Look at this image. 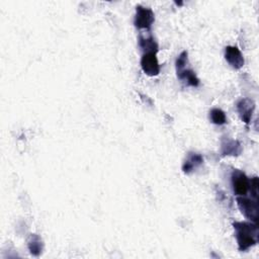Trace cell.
I'll use <instances>...</instances> for the list:
<instances>
[{"label": "cell", "mask_w": 259, "mask_h": 259, "mask_svg": "<svg viewBox=\"0 0 259 259\" xmlns=\"http://www.w3.org/2000/svg\"><path fill=\"white\" fill-rule=\"evenodd\" d=\"M28 249L30 251L31 254L37 256L40 254L41 250H42V242L41 239L35 235V234H31L29 239H28Z\"/></svg>", "instance_id": "obj_11"}, {"label": "cell", "mask_w": 259, "mask_h": 259, "mask_svg": "<svg viewBox=\"0 0 259 259\" xmlns=\"http://www.w3.org/2000/svg\"><path fill=\"white\" fill-rule=\"evenodd\" d=\"M233 226L238 246L241 251H246L258 242V227L256 224L236 222Z\"/></svg>", "instance_id": "obj_1"}, {"label": "cell", "mask_w": 259, "mask_h": 259, "mask_svg": "<svg viewBox=\"0 0 259 259\" xmlns=\"http://www.w3.org/2000/svg\"><path fill=\"white\" fill-rule=\"evenodd\" d=\"M209 117H210L211 121L215 124H224L227 121V117H226L225 112L220 108H212L210 110Z\"/></svg>", "instance_id": "obj_13"}, {"label": "cell", "mask_w": 259, "mask_h": 259, "mask_svg": "<svg viewBox=\"0 0 259 259\" xmlns=\"http://www.w3.org/2000/svg\"><path fill=\"white\" fill-rule=\"evenodd\" d=\"M154 12L147 7L137 6L135 25L138 28H149L154 22Z\"/></svg>", "instance_id": "obj_4"}, {"label": "cell", "mask_w": 259, "mask_h": 259, "mask_svg": "<svg viewBox=\"0 0 259 259\" xmlns=\"http://www.w3.org/2000/svg\"><path fill=\"white\" fill-rule=\"evenodd\" d=\"M202 162H203V159L199 154L190 153L182 165V170L184 173L189 174L193 172L198 166H200Z\"/></svg>", "instance_id": "obj_8"}, {"label": "cell", "mask_w": 259, "mask_h": 259, "mask_svg": "<svg viewBox=\"0 0 259 259\" xmlns=\"http://www.w3.org/2000/svg\"><path fill=\"white\" fill-rule=\"evenodd\" d=\"M140 46L142 47L143 50L147 51L146 53H156L158 50L157 44L154 41V39L151 36L143 37L141 35L140 36Z\"/></svg>", "instance_id": "obj_12"}, {"label": "cell", "mask_w": 259, "mask_h": 259, "mask_svg": "<svg viewBox=\"0 0 259 259\" xmlns=\"http://www.w3.org/2000/svg\"><path fill=\"white\" fill-rule=\"evenodd\" d=\"M254 108H255L254 101L249 98H242L237 103V109L241 116V119L246 123L250 122Z\"/></svg>", "instance_id": "obj_7"}, {"label": "cell", "mask_w": 259, "mask_h": 259, "mask_svg": "<svg viewBox=\"0 0 259 259\" xmlns=\"http://www.w3.org/2000/svg\"><path fill=\"white\" fill-rule=\"evenodd\" d=\"M141 67L145 74L156 76L160 72V66L156 53H145L141 59Z\"/></svg>", "instance_id": "obj_5"}, {"label": "cell", "mask_w": 259, "mask_h": 259, "mask_svg": "<svg viewBox=\"0 0 259 259\" xmlns=\"http://www.w3.org/2000/svg\"><path fill=\"white\" fill-rule=\"evenodd\" d=\"M222 153L224 155H239L241 153V146L237 141L227 140L222 143Z\"/></svg>", "instance_id": "obj_10"}, {"label": "cell", "mask_w": 259, "mask_h": 259, "mask_svg": "<svg viewBox=\"0 0 259 259\" xmlns=\"http://www.w3.org/2000/svg\"><path fill=\"white\" fill-rule=\"evenodd\" d=\"M232 186H233L234 192L238 196H243L249 190L250 180L247 178V176L243 172L239 170H235L232 174Z\"/></svg>", "instance_id": "obj_3"}, {"label": "cell", "mask_w": 259, "mask_h": 259, "mask_svg": "<svg viewBox=\"0 0 259 259\" xmlns=\"http://www.w3.org/2000/svg\"><path fill=\"white\" fill-rule=\"evenodd\" d=\"M237 203L242 211V213L249 219L250 221L254 222L255 224L258 221V199L255 198H248L243 196L237 197Z\"/></svg>", "instance_id": "obj_2"}, {"label": "cell", "mask_w": 259, "mask_h": 259, "mask_svg": "<svg viewBox=\"0 0 259 259\" xmlns=\"http://www.w3.org/2000/svg\"><path fill=\"white\" fill-rule=\"evenodd\" d=\"M225 58L227 62L234 68L240 69L244 65V58L237 47L228 46L225 49Z\"/></svg>", "instance_id": "obj_6"}, {"label": "cell", "mask_w": 259, "mask_h": 259, "mask_svg": "<svg viewBox=\"0 0 259 259\" xmlns=\"http://www.w3.org/2000/svg\"><path fill=\"white\" fill-rule=\"evenodd\" d=\"M177 76L181 80L185 81L190 86L196 87V86L199 85V80L197 79V77L195 76L194 72L191 69H188V68L185 67L184 69H182L180 71H177Z\"/></svg>", "instance_id": "obj_9"}]
</instances>
